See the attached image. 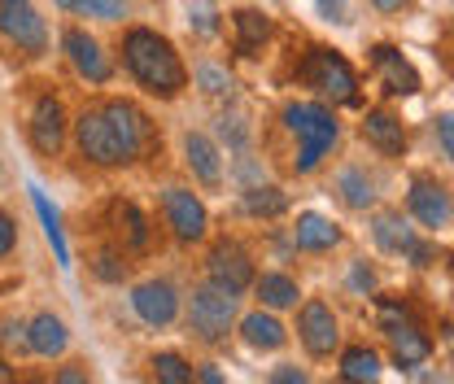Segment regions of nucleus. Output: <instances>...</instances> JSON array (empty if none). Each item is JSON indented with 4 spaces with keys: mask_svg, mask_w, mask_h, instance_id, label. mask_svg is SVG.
<instances>
[{
    "mask_svg": "<svg viewBox=\"0 0 454 384\" xmlns=\"http://www.w3.org/2000/svg\"><path fill=\"white\" fill-rule=\"evenodd\" d=\"M122 66L131 70V79L145 92H153L162 101L179 97L184 83H188V70H184V61L175 53V44H170L167 35L149 31V27H131L122 35Z\"/></svg>",
    "mask_w": 454,
    "mask_h": 384,
    "instance_id": "nucleus-1",
    "label": "nucleus"
},
{
    "mask_svg": "<svg viewBox=\"0 0 454 384\" xmlns=\"http://www.w3.org/2000/svg\"><path fill=\"white\" fill-rule=\"evenodd\" d=\"M284 127L297 136V158H293L297 175L319 170L324 158L337 149V140H340L337 114L328 110V106H315V101H288L284 106Z\"/></svg>",
    "mask_w": 454,
    "mask_h": 384,
    "instance_id": "nucleus-2",
    "label": "nucleus"
},
{
    "mask_svg": "<svg viewBox=\"0 0 454 384\" xmlns=\"http://www.w3.org/2000/svg\"><path fill=\"white\" fill-rule=\"evenodd\" d=\"M297 79H301L306 88H315L319 97H328L333 106H358V74H354V66H349L337 49L315 44L310 53L301 57Z\"/></svg>",
    "mask_w": 454,
    "mask_h": 384,
    "instance_id": "nucleus-3",
    "label": "nucleus"
},
{
    "mask_svg": "<svg viewBox=\"0 0 454 384\" xmlns=\"http://www.w3.org/2000/svg\"><path fill=\"white\" fill-rule=\"evenodd\" d=\"M376 319H380V328H385L389 345H394V363L397 367H419V363L433 354L428 332L419 328V319H415V310H411L406 302H397V297H380V302H376Z\"/></svg>",
    "mask_w": 454,
    "mask_h": 384,
    "instance_id": "nucleus-4",
    "label": "nucleus"
},
{
    "mask_svg": "<svg viewBox=\"0 0 454 384\" xmlns=\"http://www.w3.org/2000/svg\"><path fill=\"white\" fill-rule=\"evenodd\" d=\"M236 324V293H227L219 284H201L188 302V328L197 341L206 345H219L227 341V332Z\"/></svg>",
    "mask_w": 454,
    "mask_h": 384,
    "instance_id": "nucleus-5",
    "label": "nucleus"
},
{
    "mask_svg": "<svg viewBox=\"0 0 454 384\" xmlns=\"http://www.w3.org/2000/svg\"><path fill=\"white\" fill-rule=\"evenodd\" d=\"M74 145H79V153H83L92 166H127V162H136V158L127 153L122 136L114 131V122L106 118L101 106H92V110H83L79 118H74Z\"/></svg>",
    "mask_w": 454,
    "mask_h": 384,
    "instance_id": "nucleus-6",
    "label": "nucleus"
},
{
    "mask_svg": "<svg viewBox=\"0 0 454 384\" xmlns=\"http://www.w3.org/2000/svg\"><path fill=\"white\" fill-rule=\"evenodd\" d=\"M0 35L31 57H40L49 49V27L35 13L31 0H0Z\"/></svg>",
    "mask_w": 454,
    "mask_h": 384,
    "instance_id": "nucleus-7",
    "label": "nucleus"
},
{
    "mask_svg": "<svg viewBox=\"0 0 454 384\" xmlns=\"http://www.w3.org/2000/svg\"><path fill=\"white\" fill-rule=\"evenodd\" d=\"M297 336H301V345H306V354H310V358H333V354L340 349L337 310H333L328 302L310 297V302L301 306V315H297Z\"/></svg>",
    "mask_w": 454,
    "mask_h": 384,
    "instance_id": "nucleus-8",
    "label": "nucleus"
},
{
    "mask_svg": "<svg viewBox=\"0 0 454 384\" xmlns=\"http://www.w3.org/2000/svg\"><path fill=\"white\" fill-rule=\"evenodd\" d=\"M406 206H411V215L419 219V227H428V231H442V227L454 223L450 188H446L442 179H433V175H415V179H411Z\"/></svg>",
    "mask_w": 454,
    "mask_h": 384,
    "instance_id": "nucleus-9",
    "label": "nucleus"
},
{
    "mask_svg": "<svg viewBox=\"0 0 454 384\" xmlns=\"http://www.w3.org/2000/svg\"><path fill=\"white\" fill-rule=\"evenodd\" d=\"M162 210H167V223H170V231H175V240H184V245L201 240L206 227H210V215H206V206H201V197H197L192 188H167V192H162Z\"/></svg>",
    "mask_w": 454,
    "mask_h": 384,
    "instance_id": "nucleus-10",
    "label": "nucleus"
},
{
    "mask_svg": "<svg viewBox=\"0 0 454 384\" xmlns=\"http://www.w3.org/2000/svg\"><path fill=\"white\" fill-rule=\"evenodd\" d=\"M131 310L149 324V328H170L179 315V293L170 279H145L131 288Z\"/></svg>",
    "mask_w": 454,
    "mask_h": 384,
    "instance_id": "nucleus-11",
    "label": "nucleus"
},
{
    "mask_svg": "<svg viewBox=\"0 0 454 384\" xmlns=\"http://www.w3.org/2000/svg\"><path fill=\"white\" fill-rule=\"evenodd\" d=\"M206 267H210V284H219V288L236 293V297L254 284V263H249V254H245L236 240H219V245L210 249Z\"/></svg>",
    "mask_w": 454,
    "mask_h": 384,
    "instance_id": "nucleus-12",
    "label": "nucleus"
},
{
    "mask_svg": "<svg viewBox=\"0 0 454 384\" xmlns=\"http://www.w3.org/2000/svg\"><path fill=\"white\" fill-rule=\"evenodd\" d=\"M61 49H66L70 66H74L88 83H110L114 66H110V57H106V49L97 44V35H88L83 27H70V31L61 35Z\"/></svg>",
    "mask_w": 454,
    "mask_h": 384,
    "instance_id": "nucleus-13",
    "label": "nucleus"
},
{
    "mask_svg": "<svg viewBox=\"0 0 454 384\" xmlns=\"http://www.w3.org/2000/svg\"><path fill=\"white\" fill-rule=\"evenodd\" d=\"M101 110H106V118L114 122V131L122 136V145H127V153H131V158H145V153L153 149L158 131H153V122L136 110L131 101H118V97H114V101H106Z\"/></svg>",
    "mask_w": 454,
    "mask_h": 384,
    "instance_id": "nucleus-14",
    "label": "nucleus"
},
{
    "mask_svg": "<svg viewBox=\"0 0 454 384\" xmlns=\"http://www.w3.org/2000/svg\"><path fill=\"white\" fill-rule=\"evenodd\" d=\"M66 127H70L66 122V106L57 97H40L35 110H31V145H35V153L57 158L61 145H66Z\"/></svg>",
    "mask_w": 454,
    "mask_h": 384,
    "instance_id": "nucleus-15",
    "label": "nucleus"
},
{
    "mask_svg": "<svg viewBox=\"0 0 454 384\" xmlns=\"http://www.w3.org/2000/svg\"><path fill=\"white\" fill-rule=\"evenodd\" d=\"M372 66H376V74H380V83H385L389 97H415V92H419L415 66L397 53L394 44H376V49H372Z\"/></svg>",
    "mask_w": 454,
    "mask_h": 384,
    "instance_id": "nucleus-16",
    "label": "nucleus"
},
{
    "mask_svg": "<svg viewBox=\"0 0 454 384\" xmlns=\"http://www.w3.org/2000/svg\"><path fill=\"white\" fill-rule=\"evenodd\" d=\"M363 140L385 153V158H402L406 153V131H402V118H394L389 110H367L363 118Z\"/></svg>",
    "mask_w": 454,
    "mask_h": 384,
    "instance_id": "nucleus-17",
    "label": "nucleus"
},
{
    "mask_svg": "<svg viewBox=\"0 0 454 384\" xmlns=\"http://www.w3.org/2000/svg\"><path fill=\"white\" fill-rule=\"evenodd\" d=\"M293 245L301 249V254H328V249H337L340 245V227L328 215H315V210H306V215H297V227H293Z\"/></svg>",
    "mask_w": 454,
    "mask_h": 384,
    "instance_id": "nucleus-18",
    "label": "nucleus"
},
{
    "mask_svg": "<svg viewBox=\"0 0 454 384\" xmlns=\"http://www.w3.org/2000/svg\"><path fill=\"white\" fill-rule=\"evenodd\" d=\"M184 158H188L192 175H197L206 188H219V184H223V162H219V149H215L210 136L188 131V136H184Z\"/></svg>",
    "mask_w": 454,
    "mask_h": 384,
    "instance_id": "nucleus-19",
    "label": "nucleus"
},
{
    "mask_svg": "<svg viewBox=\"0 0 454 384\" xmlns=\"http://www.w3.org/2000/svg\"><path fill=\"white\" fill-rule=\"evenodd\" d=\"M27 349L31 354H40V358H61L66 349H70V332L66 324L57 319V315H35L31 324H27Z\"/></svg>",
    "mask_w": 454,
    "mask_h": 384,
    "instance_id": "nucleus-20",
    "label": "nucleus"
},
{
    "mask_svg": "<svg viewBox=\"0 0 454 384\" xmlns=\"http://www.w3.org/2000/svg\"><path fill=\"white\" fill-rule=\"evenodd\" d=\"M240 341H245L249 349H258V354H271V349H284L288 328H284L271 310H254V315L240 319Z\"/></svg>",
    "mask_w": 454,
    "mask_h": 384,
    "instance_id": "nucleus-21",
    "label": "nucleus"
},
{
    "mask_svg": "<svg viewBox=\"0 0 454 384\" xmlns=\"http://www.w3.org/2000/svg\"><path fill=\"white\" fill-rule=\"evenodd\" d=\"M231 31H236V53L258 57V49L271 40V18L262 9H236L231 13Z\"/></svg>",
    "mask_w": 454,
    "mask_h": 384,
    "instance_id": "nucleus-22",
    "label": "nucleus"
},
{
    "mask_svg": "<svg viewBox=\"0 0 454 384\" xmlns=\"http://www.w3.org/2000/svg\"><path fill=\"white\" fill-rule=\"evenodd\" d=\"M385 376V363L372 345H345L340 349V380L349 384H380Z\"/></svg>",
    "mask_w": 454,
    "mask_h": 384,
    "instance_id": "nucleus-23",
    "label": "nucleus"
},
{
    "mask_svg": "<svg viewBox=\"0 0 454 384\" xmlns=\"http://www.w3.org/2000/svg\"><path fill=\"white\" fill-rule=\"evenodd\" d=\"M254 293H258V302H262L267 310H293V306H297V297H301L297 279H293V275H284V271L254 275Z\"/></svg>",
    "mask_w": 454,
    "mask_h": 384,
    "instance_id": "nucleus-24",
    "label": "nucleus"
},
{
    "mask_svg": "<svg viewBox=\"0 0 454 384\" xmlns=\"http://www.w3.org/2000/svg\"><path fill=\"white\" fill-rule=\"evenodd\" d=\"M372 236H376V245H380L385 254H402V258H406V254H411V245L419 240V236H415V227L402 219V215H394V210H385V215H376V219H372Z\"/></svg>",
    "mask_w": 454,
    "mask_h": 384,
    "instance_id": "nucleus-25",
    "label": "nucleus"
},
{
    "mask_svg": "<svg viewBox=\"0 0 454 384\" xmlns=\"http://www.w3.org/2000/svg\"><path fill=\"white\" fill-rule=\"evenodd\" d=\"M31 206H35V215L44 223V236H49V245H53V258L61 271H70V245H66V231H61V215H57V206L31 184Z\"/></svg>",
    "mask_w": 454,
    "mask_h": 384,
    "instance_id": "nucleus-26",
    "label": "nucleus"
},
{
    "mask_svg": "<svg viewBox=\"0 0 454 384\" xmlns=\"http://www.w3.org/2000/svg\"><path fill=\"white\" fill-rule=\"evenodd\" d=\"M337 192H340V201L349 206V210H367L372 201H376V184L358 170V166H345L337 175Z\"/></svg>",
    "mask_w": 454,
    "mask_h": 384,
    "instance_id": "nucleus-27",
    "label": "nucleus"
},
{
    "mask_svg": "<svg viewBox=\"0 0 454 384\" xmlns=\"http://www.w3.org/2000/svg\"><path fill=\"white\" fill-rule=\"evenodd\" d=\"M284 210H288V197H284L276 184L245 188V215H254V219H280Z\"/></svg>",
    "mask_w": 454,
    "mask_h": 384,
    "instance_id": "nucleus-28",
    "label": "nucleus"
},
{
    "mask_svg": "<svg viewBox=\"0 0 454 384\" xmlns=\"http://www.w3.org/2000/svg\"><path fill=\"white\" fill-rule=\"evenodd\" d=\"M149 372H153V384H197L192 363H188L184 354H175V349L153 354V358H149Z\"/></svg>",
    "mask_w": 454,
    "mask_h": 384,
    "instance_id": "nucleus-29",
    "label": "nucleus"
},
{
    "mask_svg": "<svg viewBox=\"0 0 454 384\" xmlns=\"http://www.w3.org/2000/svg\"><path fill=\"white\" fill-rule=\"evenodd\" d=\"M114 223H118V236L127 240V249H149V219L131 201H114Z\"/></svg>",
    "mask_w": 454,
    "mask_h": 384,
    "instance_id": "nucleus-30",
    "label": "nucleus"
},
{
    "mask_svg": "<svg viewBox=\"0 0 454 384\" xmlns=\"http://www.w3.org/2000/svg\"><path fill=\"white\" fill-rule=\"evenodd\" d=\"M197 88H201L206 97H231L236 79L227 74L223 66H215V61H201V66H197Z\"/></svg>",
    "mask_w": 454,
    "mask_h": 384,
    "instance_id": "nucleus-31",
    "label": "nucleus"
},
{
    "mask_svg": "<svg viewBox=\"0 0 454 384\" xmlns=\"http://www.w3.org/2000/svg\"><path fill=\"white\" fill-rule=\"evenodd\" d=\"M74 13H83V18H101V22H118V18H127V0H79Z\"/></svg>",
    "mask_w": 454,
    "mask_h": 384,
    "instance_id": "nucleus-32",
    "label": "nucleus"
},
{
    "mask_svg": "<svg viewBox=\"0 0 454 384\" xmlns=\"http://www.w3.org/2000/svg\"><path fill=\"white\" fill-rule=\"evenodd\" d=\"M92 271H97V279H106V284H122V279H127V263H122L118 249H101Z\"/></svg>",
    "mask_w": 454,
    "mask_h": 384,
    "instance_id": "nucleus-33",
    "label": "nucleus"
},
{
    "mask_svg": "<svg viewBox=\"0 0 454 384\" xmlns=\"http://www.w3.org/2000/svg\"><path fill=\"white\" fill-rule=\"evenodd\" d=\"M188 27H197L201 35H215V31H219V9H215L210 0H197V4L188 9Z\"/></svg>",
    "mask_w": 454,
    "mask_h": 384,
    "instance_id": "nucleus-34",
    "label": "nucleus"
},
{
    "mask_svg": "<svg viewBox=\"0 0 454 384\" xmlns=\"http://www.w3.org/2000/svg\"><path fill=\"white\" fill-rule=\"evenodd\" d=\"M219 136H223L231 149H245V145H249V127H245V118H236V114H231V118H219Z\"/></svg>",
    "mask_w": 454,
    "mask_h": 384,
    "instance_id": "nucleus-35",
    "label": "nucleus"
},
{
    "mask_svg": "<svg viewBox=\"0 0 454 384\" xmlns=\"http://www.w3.org/2000/svg\"><path fill=\"white\" fill-rule=\"evenodd\" d=\"M13 245H18V223H13L9 210H0V258H9Z\"/></svg>",
    "mask_w": 454,
    "mask_h": 384,
    "instance_id": "nucleus-36",
    "label": "nucleus"
},
{
    "mask_svg": "<svg viewBox=\"0 0 454 384\" xmlns=\"http://www.w3.org/2000/svg\"><path fill=\"white\" fill-rule=\"evenodd\" d=\"M315 9H319L324 22H340V27L349 22V4L345 0H315Z\"/></svg>",
    "mask_w": 454,
    "mask_h": 384,
    "instance_id": "nucleus-37",
    "label": "nucleus"
},
{
    "mask_svg": "<svg viewBox=\"0 0 454 384\" xmlns=\"http://www.w3.org/2000/svg\"><path fill=\"white\" fill-rule=\"evenodd\" d=\"M267 384H310V376H306L301 367H293V363H280V367L267 376Z\"/></svg>",
    "mask_w": 454,
    "mask_h": 384,
    "instance_id": "nucleus-38",
    "label": "nucleus"
},
{
    "mask_svg": "<svg viewBox=\"0 0 454 384\" xmlns=\"http://www.w3.org/2000/svg\"><path fill=\"white\" fill-rule=\"evenodd\" d=\"M53 384H92V376H88L83 363H66V367H57Z\"/></svg>",
    "mask_w": 454,
    "mask_h": 384,
    "instance_id": "nucleus-39",
    "label": "nucleus"
},
{
    "mask_svg": "<svg viewBox=\"0 0 454 384\" xmlns=\"http://www.w3.org/2000/svg\"><path fill=\"white\" fill-rule=\"evenodd\" d=\"M437 145H442V153L454 162V114H442V118H437Z\"/></svg>",
    "mask_w": 454,
    "mask_h": 384,
    "instance_id": "nucleus-40",
    "label": "nucleus"
},
{
    "mask_svg": "<svg viewBox=\"0 0 454 384\" xmlns=\"http://www.w3.org/2000/svg\"><path fill=\"white\" fill-rule=\"evenodd\" d=\"M349 284H354L358 293H372V288H376V271H372L367 263H354V267H349Z\"/></svg>",
    "mask_w": 454,
    "mask_h": 384,
    "instance_id": "nucleus-41",
    "label": "nucleus"
},
{
    "mask_svg": "<svg viewBox=\"0 0 454 384\" xmlns=\"http://www.w3.org/2000/svg\"><path fill=\"white\" fill-rule=\"evenodd\" d=\"M406 258H411L415 267H433V258H437V245H433V240H415Z\"/></svg>",
    "mask_w": 454,
    "mask_h": 384,
    "instance_id": "nucleus-42",
    "label": "nucleus"
},
{
    "mask_svg": "<svg viewBox=\"0 0 454 384\" xmlns=\"http://www.w3.org/2000/svg\"><path fill=\"white\" fill-rule=\"evenodd\" d=\"M0 341L22 349V345H27V328H22V324H13V319H0Z\"/></svg>",
    "mask_w": 454,
    "mask_h": 384,
    "instance_id": "nucleus-43",
    "label": "nucleus"
},
{
    "mask_svg": "<svg viewBox=\"0 0 454 384\" xmlns=\"http://www.w3.org/2000/svg\"><path fill=\"white\" fill-rule=\"evenodd\" d=\"M197 384H223L219 367H215V363H201V372H197Z\"/></svg>",
    "mask_w": 454,
    "mask_h": 384,
    "instance_id": "nucleus-44",
    "label": "nucleus"
},
{
    "mask_svg": "<svg viewBox=\"0 0 454 384\" xmlns=\"http://www.w3.org/2000/svg\"><path fill=\"white\" fill-rule=\"evenodd\" d=\"M372 4H376V9H380V13H397V9H402V4H406V0H372Z\"/></svg>",
    "mask_w": 454,
    "mask_h": 384,
    "instance_id": "nucleus-45",
    "label": "nucleus"
},
{
    "mask_svg": "<svg viewBox=\"0 0 454 384\" xmlns=\"http://www.w3.org/2000/svg\"><path fill=\"white\" fill-rule=\"evenodd\" d=\"M13 380H18V376H13V367H9V363L0 358V384H13Z\"/></svg>",
    "mask_w": 454,
    "mask_h": 384,
    "instance_id": "nucleus-46",
    "label": "nucleus"
},
{
    "mask_svg": "<svg viewBox=\"0 0 454 384\" xmlns=\"http://www.w3.org/2000/svg\"><path fill=\"white\" fill-rule=\"evenodd\" d=\"M57 9H66V13H74V9H79V0H53Z\"/></svg>",
    "mask_w": 454,
    "mask_h": 384,
    "instance_id": "nucleus-47",
    "label": "nucleus"
},
{
    "mask_svg": "<svg viewBox=\"0 0 454 384\" xmlns=\"http://www.w3.org/2000/svg\"><path fill=\"white\" fill-rule=\"evenodd\" d=\"M328 384H349V380H340V376H337V380H328Z\"/></svg>",
    "mask_w": 454,
    "mask_h": 384,
    "instance_id": "nucleus-48",
    "label": "nucleus"
},
{
    "mask_svg": "<svg viewBox=\"0 0 454 384\" xmlns=\"http://www.w3.org/2000/svg\"><path fill=\"white\" fill-rule=\"evenodd\" d=\"M450 263H454V258H450Z\"/></svg>",
    "mask_w": 454,
    "mask_h": 384,
    "instance_id": "nucleus-49",
    "label": "nucleus"
}]
</instances>
